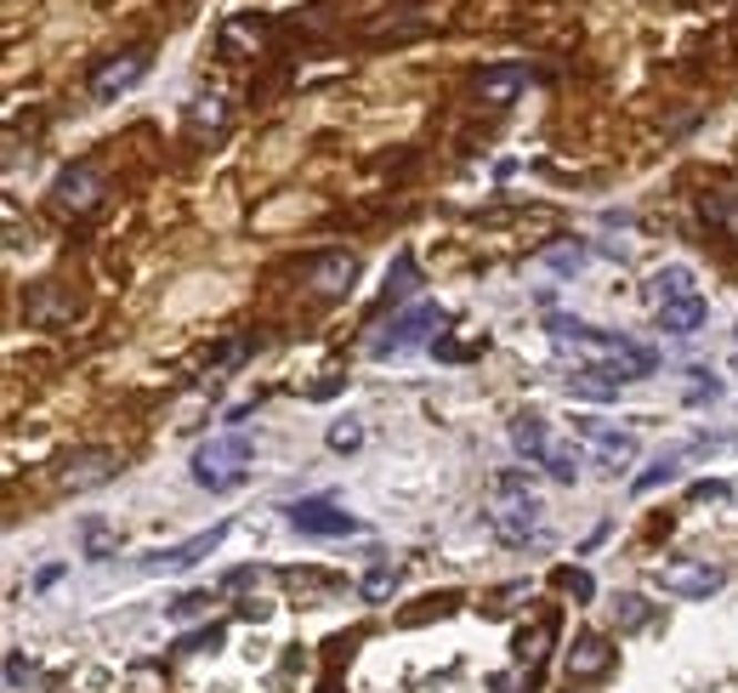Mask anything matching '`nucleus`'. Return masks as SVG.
Returning <instances> with one entry per match:
<instances>
[{
	"instance_id": "nucleus-1",
	"label": "nucleus",
	"mask_w": 738,
	"mask_h": 693,
	"mask_svg": "<svg viewBox=\"0 0 738 693\" xmlns=\"http://www.w3.org/2000/svg\"><path fill=\"white\" fill-rule=\"evenodd\" d=\"M546 330H552V341L563 346V353H574V359H585V364H603V370H614L619 381H643V375H654V364H659V353H654L648 341H630V335H619V330H597V324L563 319V313H552Z\"/></svg>"
},
{
	"instance_id": "nucleus-2",
	"label": "nucleus",
	"mask_w": 738,
	"mask_h": 693,
	"mask_svg": "<svg viewBox=\"0 0 738 693\" xmlns=\"http://www.w3.org/2000/svg\"><path fill=\"white\" fill-rule=\"evenodd\" d=\"M193 483L200 489H211V494H228V489H239L244 478H251V438H239V432H222V438H211V443H200L193 450Z\"/></svg>"
},
{
	"instance_id": "nucleus-3",
	"label": "nucleus",
	"mask_w": 738,
	"mask_h": 693,
	"mask_svg": "<svg viewBox=\"0 0 738 693\" xmlns=\"http://www.w3.org/2000/svg\"><path fill=\"white\" fill-rule=\"evenodd\" d=\"M546 506L534 501V489H512L501 494L495 506H488V529H495L506 546H528V540H546V518H539Z\"/></svg>"
},
{
	"instance_id": "nucleus-4",
	"label": "nucleus",
	"mask_w": 738,
	"mask_h": 693,
	"mask_svg": "<svg viewBox=\"0 0 738 693\" xmlns=\"http://www.w3.org/2000/svg\"><path fill=\"white\" fill-rule=\"evenodd\" d=\"M437 324H443V308H437V302H421V308L398 313L381 335H370V353H375V359H404V353H415V346L432 341Z\"/></svg>"
},
{
	"instance_id": "nucleus-5",
	"label": "nucleus",
	"mask_w": 738,
	"mask_h": 693,
	"mask_svg": "<svg viewBox=\"0 0 738 693\" xmlns=\"http://www.w3.org/2000/svg\"><path fill=\"white\" fill-rule=\"evenodd\" d=\"M654 585L670 591V597H687V603H705L727 585V574L716 563H699V558H681V563H659L654 569Z\"/></svg>"
},
{
	"instance_id": "nucleus-6",
	"label": "nucleus",
	"mask_w": 738,
	"mask_h": 693,
	"mask_svg": "<svg viewBox=\"0 0 738 693\" xmlns=\"http://www.w3.org/2000/svg\"><path fill=\"white\" fill-rule=\"evenodd\" d=\"M284 512H290V529L319 534V540H347V534L364 529L353 512H341L335 501H295V506H284Z\"/></svg>"
},
{
	"instance_id": "nucleus-7",
	"label": "nucleus",
	"mask_w": 738,
	"mask_h": 693,
	"mask_svg": "<svg viewBox=\"0 0 738 693\" xmlns=\"http://www.w3.org/2000/svg\"><path fill=\"white\" fill-rule=\"evenodd\" d=\"M574 432L590 443V450L603 455V466L608 472H619V466H630L636 455H643V438H636L630 426H608V421H574Z\"/></svg>"
},
{
	"instance_id": "nucleus-8",
	"label": "nucleus",
	"mask_w": 738,
	"mask_h": 693,
	"mask_svg": "<svg viewBox=\"0 0 738 693\" xmlns=\"http://www.w3.org/2000/svg\"><path fill=\"white\" fill-rule=\"evenodd\" d=\"M222 540H228V523H216V529H205V534L182 540V546H171V552H148V558H142V574H182V569H193L200 558H211Z\"/></svg>"
},
{
	"instance_id": "nucleus-9",
	"label": "nucleus",
	"mask_w": 738,
	"mask_h": 693,
	"mask_svg": "<svg viewBox=\"0 0 738 693\" xmlns=\"http://www.w3.org/2000/svg\"><path fill=\"white\" fill-rule=\"evenodd\" d=\"M120 478V455L114 450H80V455H69L63 461V472H58V483L63 489H103V483H114Z\"/></svg>"
},
{
	"instance_id": "nucleus-10",
	"label": "nucleus",
	"mask_w": 738,
	"mask_h": 693,
	"mask_svg": "<svg viewBox=\"0 0 738 693\" xmlns=\"http://www.w3.org/2000/svg\"><path fill=\"white\" fill-rule=\"evenodd\" d=\"M528 86V63H488V69H477V80H472V91H477V103L483 109H506V103H517V91Z\"/></svg>"
},
{
	"instance_id": "nucleus-11",
	"label": "nucleus",
	"mask_w": 738,
	"mask_h": 693,
	"mask_svg": "<svg viewBox=\"0 0 738 693\" xmlns=\"http://www.w3.org/2000/svg\"><path fill=\"white\" fill-rule=\"evenodd\" d=\"M353 279H358V257L353 251H324V257H313V268H307V284L319 290V295H347L353 290Z\"/></svg>"
},
{
	"instance_id": "nucleus-12",
	"label": "nucleus",
	"mask_w": 738,
	"mask_h": 693,
	"mask_svg": "<svg viewBox=\"0 0 738 693\" xmlns=\"http://www.w3.org/2000/svg\"><path fill=\"white\" fill-rule=\"evenodd\" d=\"M142 74H148V58L142 52H125V58H114V63H103V69L91 74V97H97V103H114V97H125Z\"/></svg>"
},
{
	"instance_id": "nucleus-13",
	"label": "nucleus",
	"mask_w": 738,
	"mask_h": 693,
	"mask_svg": "<svg viewBox=\"0 0 738 693\" xmlns=\"http://www.w3.org/2000/svg\"><path fill=\"white\" fill-rule=\"evenodd\" d=\"M97 193H103V177H97L91 165H69V171H58V182H52L58 211H91Z\"/></svg>"
},
{
	"instance_id": "nucleus-14",
	"label": "nucleus",
	"mask_w": 738,
	"mask_h": 693,
	"mask_svg": "<svg viewBox=\"0 0 738 693\" xmlns=\"http://www.w3.org/2000/svg\"><path fill=\"white\" fill-rule=\"evenodd\" d=\"M563 665H568V676H579V682H585V676H603V671L614 665V649H608V636H597V631L574 636V642H568V660H563Z\"/></svg>"
},
{
	"instance_id": "nucleus-15",
	"label": "nucleus",
	"mask_w": 738,
	"mask_h": 693,
	"mask_svg": "<svg viewBox=\"0 0 738 693\" xmlns=\"http://www.w3.org/2000/svg\"><path fill=\"white\" fill-rule=\"evenodd\" d=\"M619 375L614 370H603V364H579L574 375H568V392L574 399H590V404H603V399H619Z\"/></svg>"
},
{
	"instance_id": "nucleus-16",
	"label": "nucleus",
	"mask_w": 738,
	"mask_h": 693,
	"mask_svg": "<svg viewBox=\"0 0 738 693\" xmlns=\"http://www.w3.org/2000/svg\"><path fill=\"white\" fill-rule=\"evenodd\" d=\"M648 295H654V308H665V302H687V295H699V284H694V268H681V262L659 268V273L648 279Z\"/></svg>"
},
{
	"instance_id": "nucleus-17",
	"label": "nucleus",
	"mask_w": 738,
	"mask_h": 693,
	"mask_svg": "<svg viewBox=\"0 0 738 693\" xmlns=\"http://www.w3.org/2000/svg\"><path fill=\"white\" fill-rule=\"evenodd\" d=\"M654 313H659V330H665V335H699V324H705V295L665 302V308H654Z\"/></svg>"
},
{
	"instance_id": "nucleus-18",
	"label": "nucleus",
	"mask_w": 738,
	"mask_h": 693,
	"mask_svg": "<svg viewBox=\"0 0 738 693\" xmlns=\"http://www.w3.org/2000/svg\"><path fill=\"white\" fill-rule=\"evenodd\" d=\"M512 443H517V455H528L534 466H546V455H552V432H546L539 415H517L512 421Z\"/></svg>"
},
{
	"instance_id": "nucleus-19",
	"label": "nucleus",
	"mask_w": 738,
	"mask_h": 693,
	"mask_svg": "<svg viewBox=\"0 0 738 693\" xmlns=\"http://www.w3.org/2000/svg\"><path fill=\"white\" fill-rule=\"evenodd\" d=\"M415 284H421V273H415V257H410V251H398V262H392V273H386V290H381V308H398V302H410V295H415Z\"/></svg>"
},
{
	"instance_id": "nucleus-20",
	"label": "nucleus",
	"mask_w": 738,
	"mask_h": 693,
	"mask_svg": "<svg viewBox=\"0 0 738 693\" xmlns=\"http://www.w3.org/2000/svg\"><path fill=\"white\" fill-rule=\"evenodd\" d=\"M648 620H654V603H648V597H636V591L614 597V625H619V631H643Z\"/></svg>"
},
{
	"instance_id": "nucleus-21",
	"label": "nucleus",
	"mask_w": 738,
	"mask_h": 693,
	"mask_svg": "<svg viewBox=\"0 0 738 693\" xmlns=\"http://www.w3.org/2000/svg\"><path fill=\"white\" fill-rule=\"evenodd\" d=\"M705 222L721 228L727 239H738V193H710V200H705Z\"/></svg>"
},
{
	"instance_id": "nucleus-22",
	"label": "nucleus",
	"mask_w": 738,
	"mask_h": 693,
	"mask_svg": "<svg viewBox=\"0 0 738 693\" xmlns=\"http://www.w3.org/2000/svg\"><path fill=\"white\" fill-rule=\"evenodd\" d=\"M80 546H85V558H109V552L120 546V534H114L109 523H97V518H85V523H80Z\"/></svg>"
},
{
	"instance_id": "nucleus-23",
	"label": "nucleus",
	"mask_w": 738,
	"mask_h": 693,
	"mask_svg": "<svg viewBox=\"0 0 738 693\" xmlns=\"http://www.w3.org/2000/svg\"><path fill=\"white\" fill-rule=\"evenodd\" d=\"M676 478H681V455H665V461H654L643 478H636L630 489H636V494H654V489H665V483H676Z\"/></svg>"
},
{
	"instance_id": "nucleus-24",
	"label": "nucleus",
	"mask_w": 738,
	"mask_h": 693,
	"mask_svg": "<svg viewBox=\"0 0 738 693\" xmlns=\"http://www.w3.org/2000/svg\"><path fill=\"white\" fill-rule=\"evenodd\" d=\"M585 262H590L585 244H552V251H546V268H552V273H579Z\"/></svg>"
},
{
	"instance_id": "nucleus-25",
	"label": "nucleus",
	"mask_w": 738,
	"mask_h": 693,
	"mask_svg": "<svg viewBox=\"0 0 738 693\" xmlns=\"http://www.w3.org/2000/svg\"><path fill=\"white\" fill-rule=\"evenodd\" d=\"M687 501H694V506H727V501H732V483H721V478H699L694 489H687Z\"/></svg>"
},
{
	"instance_id": "nucleus-26",
	"label": "nucleus",
	"mask_w": 738,
	"mask_h": 693,
	"mask_svg": "<svg viewBox=\"0 0 738 693\" xmlns=\"http://www.w3.org/2000/svg\"><path fill=\"white\" fill-rule=\"evenodd\" d=\"M358 443H364V421L347 415V421H335V426H330V450H335V455H353Z\"/></svg>"
},
{
	"instance_id": "nucleus-27",
	"label": "nucleus",
	"mask_w": 738,
	"mask_h": 693,
	"mask_svg": "<svg viewBox=\"0 0 738 693\" xmlns=\"http://www.w3.org/2000/svg\"><path fill=\"white\" fill-rule=\"evenodd\" d=\"M222 125H228L222 97H200V103H193V131H222Z\"/></svg>"
},
{
	"instance_id": "nucleus-28",
	"label": "nucleus",
	"mask_w": 738,
	"mask_h": 693,
	"mask_svg": "<svg viewBox=\"0 0 738 693\" xmlns=\"http://www.w3.org/2000/svg\"><path fill=\"white\" fill-rule=\"evenodd\" d=\"M358 591H364V597H370V603H381V597H392V591H398V569H370Z\"/></svg>"
},
{
	"instance_id": "nucleus-29",
	"label": "nucleus",
	"mask_w": 738,
	"mask_h": 693,
	"mask_svg": "<svg viewBox=\"0 0 738 693\" xmlns=\"http://www.w3.org/2000/svg\"><path fill=\"white\" fill-rule=\"evenodd\" d=\"M557 585H563V591H574L579 603H590V597H597V580H590L585 569H557Z\"/></svg>"
},
{
	"instance_id": "nucleus-30",
	"label": "nucleus",
	"mask_w": 738,
	"mask_h": 693,
	"mask_svg": "<svg viewBox=\"0 0 738 693\" xmlns=\"http://www.w3.org/2000/svg\"><path fill=\"white\" fill-rule=\"evenodd\" d=\"M182 654H205V649H222V625H205V631H188L182 642H176Z\"/></svg>"
},
{
	"instance_id": "nucleus-31",
	"label": "nucleus",
	"mask_w": 738,
	"mask_h": 693,
	"mask_svg": "<svg viewBox=\"0 0 738 693\" xmlns=\"http://www.w3.org/2000/svg\"><path fill=\"white\" fill-rule=\"evenodd\" d=\"M546 472H552L557 483H574V478H579V455H574V450H552V455H546Z\"/></svg>"
},
{
	"instance_id": "nucleus-32",
	"label": "nucleus",
	"mask_w": 738,
	"mask_h": 693,
	"mask_svg": "<svg viewBox=\"0 0 738 693\" xmlns=\"http://www.w3.org/2000/svg\"><path fill=\"white\" fill-rule=\"evenodd\" d=\"M29 682H34V665H29V660L12 649V654H7V687H12V693H23Z\"/></svg>"
},
{
	"instance_id": "nucleus-33",
	"label": "nucleus",
	"mask_w": 738,
	"mask_h": 693,
	"mask_svg": "<svg viewBox=\"0 0 738 693\" xmlns=\"http://www.w3.org/2000/svg\"><path fill=\"white\" fill-rule=\"evenodd\" d=\"M205 603H211V597H205V591H182V597H176V603H165V614H171V620H193V614H200Z\"/></svg>"
},
{
	"instance_id": "nucleus-34",
	"label": "nucleus",
	"mask_w": 738,
	"mask_h": 693,
	"mask_svg": "<svg viewBox=\"0 0 738 693\" xmlns=\"http://www.w3.org/2000/svg\"><path fill=\"white\" fill-rule=\"evenodd\" d=\"M239 40H251V46H256V40H262V23H244V18L228 23V29H222V52H233Z\"/></svg>"
},
{
	"instance_id": "nucleus-35",
	"label": "nucleus",
	"mask_w": 738,
	"mask_h": 693,
	"mask_svg": "<svg viewBox=\"0 0 738 693\" xmlns=\"http://www.w3.org/2000/svg\"><path fill=\"white\" fill-rule=\"evenodd\" d=\"M732 335H738V330H732Z\"/></svg>"
}]
</instances>
